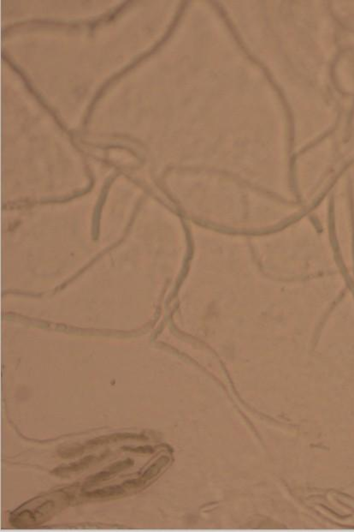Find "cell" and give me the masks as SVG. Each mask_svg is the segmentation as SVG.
<instances>
[{
	"instance_id": "cell-1",
	"label": "cell",
	"mask_w": 354,
	"mask_h": 532,
	"mask_svg": "<svg viewBox=\"0 0 354 532\" xmlns=\"http://www.w3.org/2000/svg\"><path fill=\"white\" fill-rule=\"evenodd\" d=\"M144 440L146 441L147 438L141 435H135V434H116V435H109V436H104V437H99L95 440H92V441H88V445H94V446H97V445L105 444V443H108V442H112V441H122V440Z\"/></svg>"
},
{
	"instance_id": "cell-2",
	"label": "cell",
	"mask_w": 354,
	"mask_h": 532,
	"mask_svg": "<svg viewBox=\"0 0 354 532\" xmlns=\"http://www.w3.org/2000/svg\"><path fill=\"white\" fill-rule=\"evenodd\" d=\"M93 459H94V457L93 456L86 457L84 459H82V460H79L77 462L70 464L67 467H59V468L56 469L53 471V473L59 475V476H63L64 474H69V473H72V472L82 471L83 469L88 467V465H90V463L93 461Z\"/></svg>"
},
{
	"instance_id": "cell-3",
	"label": "cell",
	"mask_w": 354,
	"mask_h": 532,
	"mask_svg": "<svg viewBox=\"0 0 354 532\" xmlns=\"http://www.w3.org/2000/svg\"><path fill=\"white\" fill-rule=\"evenodd\" d=\"M123 489L121 486H110L100 489V490H94L92 492H87L84 496L89 498H106L111 496H118L123 493Z\"/></svg>"
},
{
	"instance_id": "cell-4",
	"label": "cell",
	"mask_w": 354,
	"mask_h": 532,
	"mask_svg": "<svg viewBox=\"0 0 354 532\" xmlns=\"http://www.w3.org/2000/svg\"><path fill=\"white\" fill-rule=\"evenodd\" d=\"M169 462H170V459L168 457H161L144 472L140 479H142L143 481L150 480L151 478H155L161 472V470L164 468L165 465H168Z\"/></svg>"
},
{
	"instance_id": "cell-5",
	"label": "cell",
	"mask_w": 354,
	"mask_h": 532,
	"mask_svg": "<svg viewBox=\"0 0 354 532\" xmlns=\"http://www.w3.org/2000/svg\"><path fill=\"white\" fill-rule=\"evenodd\" d=\"M133 465V461L132 459H127L123 461H120V462L116 463L114 465H112V466H110L109 471L112 472V474H115L118 472L123 471L125 469L128 468Z\"/></svg>"
},
{
	"instance_id": "cell-6",
	"label": "cell",
	"mask_w": 354,
	"mask_h": 532,
	"mask_svg": "<svg viewBox=\"0 0 354 532\" xmlns=\"http://www.w3.org/2000/svg\"><path fill=\"white\" fill-rule=\"evenodd\" d=\"M123 450L129 451L132 453H153L154 450L152 447L150 446H145V447H122Z\"/></svg>"
},
{
	"instance_id": "cell-7",
	"label": "cell",
	"mask_w": 354,
	"mask_h": 532,
	"mask_svg": "<svg viewBox=\"0 0 354 532\" xmlns=\"http://www.w3.org/2000/svg\"><path fill=\"white\" fill-rule=\"evenodd\" d=\"M111 475H112V472H110L109 470H108V472H99L98 474L94 475L92 478H89L90 479L89 483L90 484H95V483H98L100 481L106 480V478H109Z\"/></svg>"
},
{
	"instance_id": "cell-8",
	"label": "cell",
	"mask_w": 354,
	"mask_h": 532,
	"mask_svg": "<svg viewBox=\"0 0 354 532\" xmlns=\"http://www.w3.org/2000/svg\"><path fill=\"white\" fill-rule=\"evenodd\" d=\"M83 452V447H78L76 448H69L65 450V452H63L64 453H61V456L66 458V457H72L76 456L77 454H80Z\"/></svg>"
},
{
	"instance_id": "cell-9",
	"label": "cell",
	"mask_w": 354,
	"mask_h": 532,
	"mask_svg": "<svg viewBox=\"0 0 354 532\" xmlns=\"http://www.w3.org/2000/svg\"><path fill=\"white\" fill-rule=\"evenodd\" d=\"M142 484V479H138V480L127 481V482H125L124 484H122V486L134 488V487L139 486V485H141Z\"/></svg>"
}]
</instances>
